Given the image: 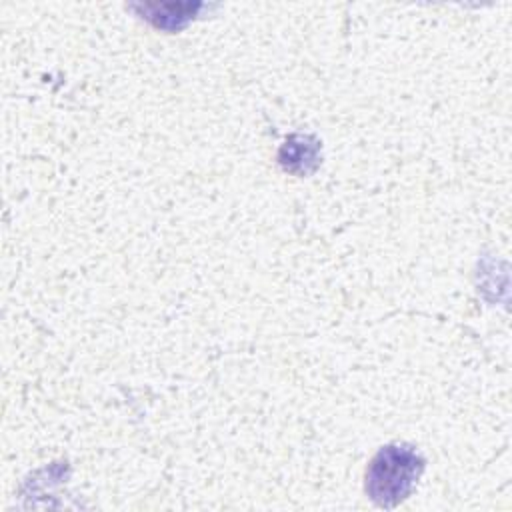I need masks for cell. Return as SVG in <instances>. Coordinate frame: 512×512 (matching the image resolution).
I'll return each mask as SVG.
<instances>
[{
    "label": "cell",
    "instance_id": "1",
    "mask_svg": "<svg viewBox=\"0 0 512 512\" xmlns=\"http://www.w3.org/2000/svg\"><path fill=\"white\" fill-rule=\"evenodd\" d=\"M424 456L410 444L382 446L366 468V494L380 508L404 502L424 472Z\"/></svg>",
    "mask_w": 512,
    "mask_h": 512
},
{
    "label": "cell",
    "instance_id": "2",
    "mask_svg": "<svg viewBox=\"0 0 512 512\" xmlns=\"http://www.w3.org/2000/svg\"><path fill=\"white\" fill-rule=\"evenodd\" d=\"M132 10H136L144 20H148L152 26L166 30V32H178L184 26H188L204 8V2H140L132 4Z\"/></svg>",
    "mask_w": 512,
    "mask_h": 512
},
{
    "label": "cell",
    "instance_id": "3",
    "mask_svg": "<svg viewBox=\"0 0 512 512\" xmlns=\"http://www.w3.org/2000/svg\"><path fill=\"white\" fill-rule=\"evenodd\" d=\"M278 162L286 172L306 176L320 164V142L310 134H292L282 144Z\"/></svg>",
    "mask_w": 512,
    "mask_h": 512
}]
</instances>
